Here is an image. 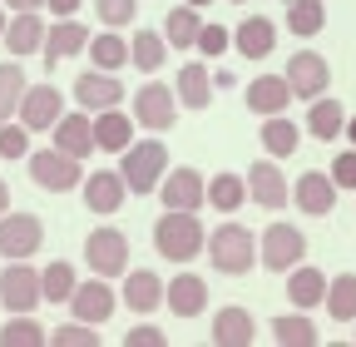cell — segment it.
<instances>
[{
    "label": "cell",
    "mask_w": 356,
    "mask_h": 347,
    "mask_svg": "<svg viewBox=\"0 0 356 347\" xmlns=\"http://www.w3.org/2000/svg\"><path fill=\"white\" fill-rule=\"evenodd\" d=\"M154 248L168 258V263H193V258L208 248V229L188 208H163V219L154 224Z\"/></svg>",
    "instance_id": "1"
},
{
    "label": "cell",
    "mask_w": 356,
    "mask_h": 347,
    "mask_svg": "<svg viewBox=\"0 0 356 347\" xmlns=\"http://www.w3.org/2000/svg\"><path fill=\"white\" fill-rule=\"evenodd\" d=\"M203 253L213 258V273L243 278V273H252V263H257V238H252V229H243V224H218V229L208 233V248H203Z\"/></svg>",
    "instance_id": "2"
},
{
    "label": "cell",
    "mask_w": 356,
    "mask_h": 347,
    "mask_svg": "<svg viewBox=\"0 0 356 347\" xmlns=\"http://www.w3.org/2000/svg\"><path fill=\"white\" fill-rule=\"evenodd\" d=\"M119 174H124V184L129 194H159V179L168 174V144L163 139H139V144H129L124 159H119Z\"/></svg>",
    "instance_id": "3"
},
{
    "label": "cell",
    "mask_w": 356,
    "mask_h": 347,
    "mask_svg": "<svg viewBox=\"0 0 356 347\" xmlns=\"http://www.w3.org/2000/svg\"><path fill=\"white\" fill-rule=\"evenodd\" d=\"M40 302H44V293H40V273L30 268V258H6V268H0V308L35 313Z\"/></svg>",
    "instance_id": "4"
},
{
    "label": "cell",
    "mask_w": 356,
    "mask_h": 347,
    "mask_svg": "<svg viewBox=\"0 0 356 347\" xmlns=\"http://www.w3.org/2000/svg\"><path fill=\"white\" fill-rule=\"evenodd\" d=\"M30 179L40 189H50V194H65V189H79L84 184V169L65 149H30Z\"/></svg>",
    "instance_id": "5"
},
{
    "label": "cell",
    "mask_w": 356,
    "mask_h": 347,
    "mask_svg": "<svg viewBox=\"0 0 356 347\" xmlns=\"http://www.w3.org/2000/svg\"><path fill=\"white\" fill-rule=\"evenodd\" d=\"M257 258H262V268L287 273V268H297L302 258H307V233H302L297 224H273V229H262Z\"/></svg>",
    "instance_id": "6"
},
{
    "label": "cell",
    "mask_w": 356,
    "mask_h": 347,
    "mask_svg": "<svg viewBox=\"0 0 356 347\" xmlns=\"http://www.w3.org/2000/svg\"><path fill=\"white\" fill-rule=\"evenodd\" d=\"M84 263L99 278H124L129 273V238L119 229H95L84 238Z\"/></svg>",
    "instance_id": "7"
},
{
    "label": "cell",
    "mask_w": 356,
    "mask_h": 347,
    "mask_svg": "<svg viewBox=\"0 0 356 347\" xmlns=\"http://www.w3.org/2000/svg\"><path fill=\"white\" fill-rule=\"evenodd\" d=\"M114 308H119V293L109 288V278H84V283H74V293H70V318H79V323H95V327H104L109 318H114Z\"/></svg>",
    "instance_id": "8"
},
{
    "label": "cell",
    "mask_w": 356,
    "mask_h": 347,
    "mask_svg": "<svg viewBox=\"0 0 356 347\" xmlns=\"http://www.w3.org/2000/svg\"><path fill=\"white\" fill-rule=\"evenodd\" d=\"M159 199H163V208H188V213H198V208L208 203V179H203L198 169L178 164V169H168L163 179H159Z\"/></svg>",
    "instance_id": "9"
},
{
    "label": "cell",
    "mask_w": 356,
    "mask_h": 347,
    "mask_svg": "<svg viewBox=\"0 0 356 347\" xmlns=\"http://www.w3.org/2000/svg\"><path fill=\"white\" fill-rule=\"evenodd\" d=\"M287 84H292V95L297 100H317V95H327V84H332V65L317 55V50H297L292 60H287Z\"/></svg>",
    "instance_id": "10"
},
{
    "label": "cell",
    "mask_w": 356,
    "mask_h": 347,
    "mask_svg": "<svg viewBox=\"0 0 356 347\" xmlns=\"http://www.w3.org/2000/svg\"><path fill=\"white\" fill-rule=\"evenodd\" d=\"M44 243V224L35 213H0V258H35Z\"/></svg>",
    "instance_id": "11"
},
{
    "label": "cell",
    "mask_w": 356,
    "mask_h": 347,
    "mask_svg": "<svg viewBox=\"0 0 356 347\" xmlns=\"http://www.w3.org/2000/svg\"><path fill=\"white\" fill-rule=\"evenodd\" d=\"M20 124L30 129H55L60 124V114H65V95L55 90V84H25V95H20Z\"/></svg>",
    "instance_id": "12"
},
{
    "label": "cell",
    "mask_w": 356,
    "mask_h": 347,
    "mask_svg": "<svg viewBox=\"0 0 356 347\" xmlns=\"http://www.w3.org/2000/svg\"><path fill=\"white\" fill-rule=\"evenodd\" d=\"M243 179H248V199L262 203V208H287V203H292V184L282 179L277 159H257Z\"/></svg>",
    "instance_id": "13"
},
{
    "label": "cell",
    "mask_w": 356,
    "mask_h": 347,
    "mask_svg": "<svg viewBox=\"0 0 356 347\" xmlns=\"http://www.w3.org/2000/svg\"><path fill=\"white\" fill-rule=\"evenodd\" d=\"M134 114H139V124L144 129H154V134H163V129H173V119H178V95L168 90V84H144L139 95H134Z\"/></svg>",
    "instance_id": "14"
},
{
    "label": "cell",
    "mask_w": 356,
    "mask_h": 347,
    "mask_svg": "<svg viewBox=\"0 0 356 347\" xmlns=\"http://www.w3.org/2000/svg\"><path fill=\"white\" fill-rule=\"evenodd\" d=\"M292 199H297V208H302V213H312V219H327V213L337 208V184H332V174H317V169L297 174Z\"/></svg>",
    "instance_id": "15"
},
{
    "label": "cell",
    "mask_w": 356,
    "mask_h": 347,
    "mask_svg": "<svg viewBox=\"0 0 356 347\" xmlns=\"http://www.w3.org/2000/svg\"><path fill=\"white\" fill-rule=\"evenodd\" d=\"M74 100H79V109L99 114V109H109V105L124 100V84H119L114 70H95V75H79L74 79Z\"/></svg>",
    "instance_id": "16"
},
{
    "label": "cell",
    "mask_w": 356,
    "mask_h": 347,
    "mask_svg": "<svg viewBox=\"0 0 356 347\" xmlns=\"http://www.w3.org/2000/svg\"><path fill=\"white\" fill-rule=\"evenodd\" d=\"M163 302L178 318H198V313H208V283L198 273H173L163 283Z\"/></svg>",
    "instance_id": "17"
},
{
    "label": "cell",
    "mask_w": 356,
    "mask_h": 347,
    "mask_svg": "<svg viewBox=\"0 0 356 347\" xmlns=\"http://www.w3.org/2000/svg\"><path fill=\"white\" fill-rule=\"evenodd\" d=\"M79 50H89V30L74 20V15H65V20H55V30H44V65L50 70H60V60H70V55H79Z\"/></svg>",
    "instance_id": "18"
},
{
    "label": "cell",
    "mask_w": 356,
    "mask_h": 347,
    "mask_svg": "<svg viewBox=\"0 0 356 347\" xmlns=\"http://www.w3.org/2000/svg\"><path fill=\"white\" fill-rule=\"evenodd\" d=\"M84 203H89V213H119L124 208V199H129V184H124V174H109V169H99V174H84Z\"/></svg>",
    "instance_id": "19"
},
{
    "label": "cell",
    "mask_w": 356,
    "mask_h": 347,
    "mask_svg": "<svg viewBox=\"0 0 356 347\" xmlns=\"http://www.w3.org/2000/svg\"><path fill=\"white\" fill-rule=\"evenodd\" d=\"M287 105H292L287 75H257V79L248 84V109H252V114H287Z\"/></svg>",
    "instance_id": "20"
},
{
    "label": "cell",
    "mask_w": 356,
    "mask_h": 347,
    "mask_svg": "<svg viewBox=\"0 0 356 347\" xmlns=\"http://www.w3.org/2000/svg\"><path fill=\"white\" fill-rule=\"evenodd\" d=\"M55 149H65V154H74V159L95 154V114H89V109L60 114V124H55Z\"/></svg>",
    "instance_id": "21"
},
{
    "label": "cell",
    "mask_w": 356,
    "mask_h": 347,
    "mask_svg": "<svg viewBox=\"0 0 356 347\" xmlns=\"http://www.w3.org/2000/svg\"><path fill=\"white\" fill-rule=\"evenodd\" d=\"M322 298H327V273L322 268H312V263H297V273L287 268V302L302 313L312 308H322Z\"/></svg>",
    "instance_id": "22"
},
{
    "label": "cell",
    "mask_w": 356,
    "mask_h": 347,
    "mask_svg": "<svg viewBox=\"0 0 356 347\" xmlns=\"http://www.w3.org/2000/svg\"><path fill=\"white\" fill-rule=\"evenodd\" d=\"M124 308L129 313H159V302H163V278L139 268V273H124Z\"/></svg>",
    "instance_id": "23"
},
{
    "label": "cell",
    "mask_w": 356,
    "mask_h": 347,
    "mask_svg": "<svg viewBox=\"0 0 356 347\" xmlns=\"http://www.w3.org/2000/svg\"><path fill=\"white\" fill-rule=\"evenodd\" d=\"M134 144V114H119L114 105L95 114V149L104 154H124Z\"/></svg>",
    "instance_id": "24"
},
{
    "label": "cell",
    "mask_w": 356,
    "mask_h": 347,
    "mask_svg": "<svg viewBox=\"0 0 356 347\" xmlns=\"http://www.w3.org/2000/svg\"><path fill=\"white\" fill-rule=\"evenodd\" d=\"M233 45H238L248 60H267V55L277 50V25L262 20V15H248V20L233 30Z\"/></svg>",
    "instance_id": "25"
},
{
    "label": "cell",
    "mask_w": 356,
    "mask_h": 347,
    "mask_svg": "<svg viewBox=\"0 0 356 347\" xmlns=\"http://www.w3.org/2000/svg\"><path fill=\"white\" fill-rule=\"evenodd\" d=\"M6 50H10L15 60L44 50V25H40L35 10H15V15H10V25H6Z\"/></svg>",
    "instance_id": "26"
},
{
    "label": "cell",
    "mask_w": 356,
    "mask_h": 347,
    "mask_svg": "<svg viewBox=\"0 0 356 347\" xmlns=\"http://www.w3.org/2000/svg\"><path fill=\"white\" fill-rule=\"evenodd\" d=\"M257 337V323L248 308H218L213 313V342L218 347H248Z\"/></svg>",
    "instance_id": "27"
},
{
    "label": "cell",
    "mask_w": 356,
    "mask_h": 347,
    "mask_svg": "<svg viewBox=\"0 0 356 347\" xmlns=\"http://www.w3.org/2000/svg\"><path fill=\"white\" fill-rule=\"evenodd\" d=\"M208 100H213L208 65H178V105L184 109H208Z\"/></svg>",
    "instance_id": "28"
},
{
    "label": "cell",
    "mask_w": 356,
    "mask_h": 347,
    "mask_svg": "<svg viewBox=\"0 0 356 347\" xmlns=\"http://www.w3.org/2000/svg\"><path fill=\"white\" fill-rule=\"evenodd\" d=\"M341 129H346V109H341V100L317 95V100H312V109H307V134H312V139H337Z\"/></svg>",
    "instance_id": "29"
},
{
    "label": "cell",
    "mask_w": 356,
    "mask_h": 347,
    "mask_svg": "<svg viewBox=\"0 0 356 347\" xmlns=\"http://www.w3.org/2000/svg\"><path fill=\"white\" fill-rule=\"evenodd\" d=\"M297 144H302V134H297V124H292L287 114H267V119H262V149L273 154V159L297 154Z\"/></svg>",
    "instance_id": "30"
},
{
    "label": "cell",
    "mask_w": 356,
    "mask_h": 347,
    "mask_svg": "<svg viewBox=\"0 0 356 347\" xmlns=\"http://www.w3.org/2000/svg\"><path fill=\"white\" fill-rule=\"evenodd\" d=\"M208 203L218 213H238L248 203V179H243V174H213V179H208Z\"/></svg>",
    "instance_id": "31"
},
{
    "label": "cell",
    "mask_w": 356,
    "mask_h": 347,
    "mask_svg": "<svg viewBox=\"0 0 356 347\" xmlns=\"http://www.w3.org/2000/svg\"><path fill=\"white\" fill-rule=\"evenodd\" d=\"M198 30H203L198 6H178V10H168V20H163V40H168V45H178V50L198 45Z\"/></svg>",
    "instance_id": "32"
},
{
    "label": "cell",
    "mask_w": 356,
    "mask_h": 347,
    "mask_svg": "<svg viewBox=\"0 0 356 347\" xmlns=\"http://www.w3.org/2000/svg\"><path fill=\"white\" fill-rule=\"evenodd\" d=\"M327 313L337 318V323H356V273H337V278H327Z\"/></svg>",
    "instance_id": "33"
},
{
    "label": "cell",
    "mask_w": 356,
    "mask_h": 347,
    "mask_svg": "<svg viewBox=\"0 0 356 347\" xmlns=\"http://www.w3.org/2000/svg\"><path fill=\"white\" fill-rule=\"evenodd\" d=\"M273 337H277L282 347H312V342H317V323H312V318L297 308V313L273 318Z\"/></svg>",
    "instance_id": "34"
},
{
    "label": "cell",
    "mask_w": 356,
    "mask_h": 347,
    "mask_svg": "<svg viewBox=\"0 0 356 347\" xmlns=\"http://www.w3.org/2000/svg\"><path fill=\"white\" fill-rule=\"evenodd\" d=\"M163 55H168V40H163V35H154V30H139V35L129 40V60L139 65L144 75L163 70Z\"/></svg>",
    "instance_id": "35"
},
{
    "label": "cell",
    "mask_w": 356,
    "mask_h": 347,
    "mask_svg": "<svg viewBox=\"0 0 356 347\" xmlns=\"http://www.w3.org/2000/svg\"><path fill=\"white\" fill-rule=\"evenodd\" d=\"M74 268L65 263V258H55V263H44L40 268V293H44V302H70V293H74Z\"/></svg>",
    "instance_id": "36"
},
{
    "label": "cell",
    "mask_w": 356,
    "mask_h": 347,
    "mask_svg": "<svg viewBox=\"0 0 356 347\" xmlns=\"http://www.w3.org/2000/svg\"><path fill=\"white\" fill-rule=\"evenodd\" d=\"M327 25V6L322 0H292L287 6V30L292 35H322Z\"/></svg>",
    "instance_id": "37"
},
{
    "label": "cell",
    "mask_w": 356,
    "mask_h": 347,
    "mask_svg": "<svg viewBox=\"0 0 356 347\" xmlns=\"http://www.w3.org/2000/svg\"><path fill=\"white\" fill-rule=\"evenodd\" d=\"M0 342L6 347H40V342H50V332H44L30 313H10V323L0 327Z\"/></svg>",
    "instance_id": "38"
},
{
    "label": "cell",
    "mask_w": 356,
    "mask_h": 347,
    "mask_svg": "<svg viewBox=\"0 0 356 347\" xmlns=\"http://www.w3.org/2000/svg\"><path fill=\"white\" fill-rule=\"evenodd\" d=\"M20 95H25V70H20V60H6L0 65V124L20 109Z\"/></svg>",
    "instance_id": "39"
},
{
    "label": "cell",
    "mask_w": 356,
    "mask_h": 347,
    "mask_svg": "<svg viewBox=\"0 0 356 347\" xmlns=\"http://www.w3.org/2000/svg\"><path fill=\"white\" fill-rule=\"evenodd\" d=\"M89 60H95V70H124L129 65V45L119 35H89Z\"/></svg>",
    "instance_id": "40"
},
{
    "label": "cell",
    "mask_w": 356,
    "mask_h": 347,
    "mask_svg": "<svg viewBox=\"0 0 356 347\" xmlns=\"http://www.w3.org/2000/svg\"><path fill=\"white\" fill-rule=\"evenodd\" d=\"M50 342H60V347H95V342H99V327L74 318V323H60V327L50 332Z\"/></svg>",
    "instance_id": "41"
},
{
    "label": "cell",
    "mask_w": 356,
    "mask_h": 347,
    "mask_svg": "<svg viewBox=\"0 0 356 347\" xmlns=\"http://www.w3.org/2000/svg\"><path fill=\"white\" fill-rule=\"evenodd\" d=\"M20 154L30 159V129L6 119V124H0V159H20Z\"/></svg>",
    "instance_id": "42"
},
{
    "label": "cell",
    "mask_w": 356,
    "mask_h": 347,
    "mask_svg": "<svg viewBox=\"0 0 356 347\" xmlns=\"http://www.w3.org/2000/svg\"><path fill=\"white\" fill-rule=\"evenodd\" d=\"M95 10H99V20H104L109 30H119V25H129V20H134L139 0H95Z\"/></svg>",
    "instance_id": "43"
},
{
    "label": "cell",
    "mask_w": 356,
    "mask_h": 347,
    "mask_svg": "<svg viewBox=\"0 0 356 347\" xmlns=\"http://www.w3.org/2000/svg\"><path fill=\"white\" fill-rule=\"evenodd\" d=\"M228 45H233V30H222V25H203V30H198V50H203L208 60H218Z\"/></svg>",
    "instance_id": "44"
},
{
    "label": "cell",
    "mask_w": 356,
    "mask_h": 347,
    "mask_svg": "<svg viewBox=\"0 0 356 347\" xmlns=\"http://www.w3.org/2000/svg\"><path fill=\"white\" fill-rule=\"evenodd\" d=\"M332 184L356 194V149H346V154H337V159H332Z\"/></svg>",
    "instance_id": "45"
},
{
    "label": "cell",
    "mask_w": 356,
    "mask_h": 347,
    "mask_svg": "<svg viewBox=\"0 0 356 347\" xmlns=\"http://www.w3.org/2000/svg\"><path fill=\"white\" fill-rule=\"evenodd\" d=\"M124 342H129V347H163L168 337H163V327H154V323H134V327L124 332Z\"/></svg>",
    "instance_id": "46"
},
{
    "label": "cell",
    "mask_w": 356,
    "mask_h": 347,
    "mask_svg": "<svg viewBox=\"0 0 356 347\" xmlns=\"http://www.w3.org/2000/svg\"><path fill=\"white\" fill-rule=\"evenodd\" d=\"M44 6H50V15H55V20H65V15H74V10L84 6V0H44Z\"/></svg>",
    "instance_id": "47"
},
{
    "label": "cell",
    "mask_w": 356,
    "mask_h": 347,
    "mask_svg": "<svg viewBox=\"0 0 356 347\" xmlns=\"http://www.w3.org/2000/svg\"><path fill=\"white\" fill-rule=\"evenodd\" d=\"M6 6H10V10H40L44 0H6Z\"/></svg>",
    "instance_id": "48"
},
{
    "label": "cell",
    "mask_w": 356,
    "mask_h": 347,
    "mask_svg": "<svg viewBox=\"0 0 356 347\" xmlns=\"http://www.w3.org/2000/svg\"><path fill=\"white\" fill-rule=\"evenodd\" d=\"M0 213H10V184L0 179Z\"/></svg>",
    "instance_id": "49"
},
{
    "label": "cell",
    "mask_w": 356,
    "mask_h": 347,
    "mask_svg": "<svg viewBox=\"0 0 356 347\" xmlns=\"http://www.w3.org/2000/svg\"><path fill=\"white\" fill-rule=\"evenodd\" d=\"M341 134H346V139H351V149H356V114L346 119V129H341Z\"/></svg>",
    "instance_id": "50"
},
{
    "label": "cell",
    "mask_w": 356,
    "mask_h": 347,
    "mask_svg": "<svg viewBox=\"0 0 356 347\" xmlns=\"http://www.w3.org/2000/svg\"><path fill=\"white\" fill-rule=\"evenodd\" d=\"M6 25H10V20H6V10H0V40H6Z\"/></svg>",
    "instance_id": "51"
},
{
    "label": "cell",
    "mask_w": 356,
    "mask_h": 347,
    "mask_svg": "<svg viewBox=\"0 0 356 347\" xmlns=\"http://www.w3.org/2000/svg\"><path fill=\"white\" fill-rule=\"evenodd\" d=\"M184 6H198V10H203V6H213V0H184Z\"/></svg>",
    "instance_id": "52"
},
{
    "label": "cell",
    "mask_w": 356,
    "mask_h": 347,
    "mask_svg": "<svg viewBox=\"0 0 356 347\" xmlns=\"http://www.w3.org/2000/svg\"><path fill=\"white\" fill-rule=\"evenodd\" d=\"M233 6H248V0H233Z\"/></svg>",
    "instance_id": "53"
}]
</instances>
